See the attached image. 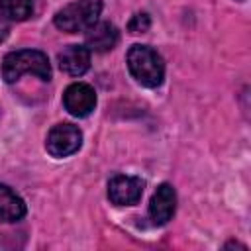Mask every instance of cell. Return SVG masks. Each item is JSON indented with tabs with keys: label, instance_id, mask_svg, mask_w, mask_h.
<instances>
[{
	"label": "cell",
	"instance_id": "cell-1",
	"mask_svg": "<svg viewBox=\"0 0 251 251\" xmlns=\"http://www.w3.org/2000/svg\"><path fill=\"white\" fill-rule=\"evenodd\" d=\"M31 73L41 80L51 78V65L43 51L37 49H20L12 51L2 61V76L8 84L20 80L22 75Z\"/></svg>",
	"mask_w": 251,
	"mask_h": 251
},
{
	"label": "cell",
	"instance_id": "cell-2",
	"mask_svg": "<svg viewBox=\"0 0 251 251\" xmlns=\"http://www.w3.org/2000/svg\"><path fill=\"white\" fill-rule=\"evenodd\" d=\"M127 69L131 76L147 86V88H157L163 78H165V63L161 55L151 49L149 45H131L127 51Z\"/></svg>",
	"mask_w": 251,
	"mask_h": 251
},
{
	"label": "cell",
	"instance_id": "cell-3",
	"mask_svg": "<svg viewBox=\"0 0 251 251\" xmlns=\"http://www.w3.org/2000/svg\"><path fill=\"white\" fill-rule=\"evenodd\" d=\"M102 12V0H76L67 4L55 14V25L67 33L86 31L90 25L98 22Z\"/></svg>",
	"mask_w": 251,
	"mask_h": 251
},
{
	"label": "cell",
	"instance_id": "cell-4",
	"mask_svg": "<svg viewBox=\"0 0 251 251\" xmlns=\"http://www.w3.org/2000/svg\"><path fill=\"white\" fill-rule=\"evenodd\" d=\"M82 145V133L76 126L73 124H57L51 127V131L47 133V153L53 157H69L73 153H76Z\"/></svg>",
	"mask_w": 251,
	"mask_h": 251
},
{
	"label": "cell",
	"instance_id": "cell-5",
	"mask_svg": "<svg viewBox=\"0 0 251 251\" xmlns=\"http://www.w3.org/2000/svg\"><path fill=\"white\" fill-rule=\"evenodd\" d=\"M63 104L65 110L75 118L88 116L96 106V92L90 84L84 82H73L63 92Z\"/></svg>",
	"mask_w": 251,
	"mask_h": 251
},
{
	"label": "cell",
	"instance_id": "cell-6",
	"mask_svg": "<svg viewBox=\"0 0 251 251\" xmlns=\"http://www.w3.org/2000/svg\"><path fill=\"white\" fill-rule=\"evenodd\" d=\"M145 182L139 176H126L116 175L108 182V198L118 206H131L137 204L143 194Z\"/></svg>",
	"mask_w": 251,
	"mask_h": 251
},
{
	"label": "cell",
	"instance_id": "cell-7",
	"mask_svg": "<svg viewBox=\"0 0 251 251\" xmlns=\"http://www.w3.org/2000/svg\"><path fill=\"white\" fill-rule=\"evenodd\" d=\"M176 210V192L169 182L159 184L149 202V218L155 226H165Z\"/></svg>",
	"mask_w": 251,
	"mask_h": 251
},
{
	"label": "cell",
	"instance_id": "cell-8",
	"mask_svg": "<svg viewBox=\"0 0 251 251\" xmlns=\"http://www.w3.org/2000/svg\"><path fill=\"white\" fill-rule=\"evenodd\" d=\"M118 39H120L118 27L110 22H96L94 25H90L86 29V35H84L86 47L90 51H98V53L114 49Z\"/></svg>",
	"mask_w": 251,
	"mask_h": 251
},
{
	"label": "cell",
	"instance_id": "cell-9",
	"mask_svg": "<svg viewBox=\"0 0 251 251\" xmlns=\"http://www.w3.org/2000/svg\"><path fill=\"white\" fill-rule=\"evenodd\" d=\"M59 67L71 76H80L90 69V49L84 45H69L59 53Z\"/></svg>",
	"mask_w": 251,
	"mask_h": 251
},
{
	"label": "cell",
	"instance_id": "cell-10",
	"mask_svg": "<svg viewBox=\"0 0 251 251\" xmlns=\"http://www.w3.org/2000/svg\"><path fill=\"white\" fill-rule=\"evenodd\" d=\"M25 216L24 200L6 184H0V220L2 222H18Z\"/></svg>",
	"mask_w": 251,
	"mask_h": 251
},
{
	"label": "cell",
	"instance_id": "cell-11",
	"mask_svg": "<svg viewBox=\"0 0 251 251\" xmlns=\"http://www.w3.org/2000/svg\"><path fill=\"white\" fill-rule=\"evenodd\" d=\"M0 14L10 22H24L33 14V0H0Z\"/></svg>",
	"mask_w": 251,
	"mask_h": 251
},
{
	"label": "cell",
	"instance_id": "cell-12",
	"mask_svg": "<svg viewBox=\"0 0 251 251\" xmlns=\"http://www.w3.org/2000/svg\"><path fill=\"white\" fill-rule=\"evenodd\" d=\"M149 25H151V18L145 12H137L127 22V31L129 33H145L149 29Z\"/></svg>",
	"mask_w": 251,
	"mask_h": 251
},
{
	"label": "cell",
	"instance_id": "cell-13",
	"mask_svg": "<svg viewBox=\"0 0 251 251\" xmlns=\"http://www.w3.org/2000/svg\"><path fill=\"white\" fill-rule=\"evenodd\" d=\"M8 33H10V20H6V18L0 14V43L8 37Z\"/></svg>",
	"mask_w": 251,
	"mask_h": 251
}]
</instances>
